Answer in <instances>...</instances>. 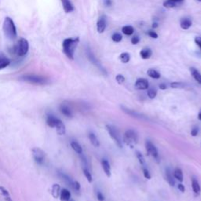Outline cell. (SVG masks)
<instances>
[{
	"instance_id": "obj_22",
	"label": "cell",
	"mask_w": 201,
	"mask_h": 201,
	"mask_svg": "<svg viewBox=\"0 0 201 201\" xmlns=\"http://www.w3.org/2000/svg\"><path fill=\"white\" fill-rule=\"evenodd\" d=\"M152 54H153V52L150 48H144L140 51L141 57L144 60L149 59Z\"/></svg>"
},
{
	"instance_id": "obj_17",
	"label": "cell",
	"mask_w": 201,
	"mask_h": 201,
	"mask_svg": "<svg viewBox=\"0 0 201 201\" xmlns=\"http://www.w3.org/2000/svg\"><path fill=\"white\" fill-rule=\"evenodd\" d=\"M58 175H59L60 177H61V178L65 181V183L67 184L68 186H70L71 188L73 189V186H74V181H73V180H72L68 175H66V174H65V173H63V172H59L58 173Z\"/></svg>"
},
{
	"instance_id": "obj_53",
	"label": "cell",
	"mask_w": 201,
	"mask_h": 201,
	"mask_svg": "<svg viewBox=\"0 0 201 201\" xmlns=\"http://www.w3.org/2000/svg\"><path fill=\"white\" fill-rule=\"evenodd\" d=\"M198 118H199L200 120H201V112L199 113V115H198Z\"/></svg>"
},
{
	"instance_id": "obj_48",
	"label": "cell",
	"mask_w": 201,
	"mask_h": 201,
	"mask_svg": "<svg viewBox=\"0 0 201 201\" xmlns=\"http://www.w3.org/2000/svg\"><path fill=\"white\" fill-rule=\"evenodd\" d=\"M178 189L181 191V192H185V190H186V189H185V186L182 185V184H178Z\"/></svg>"
},
{
	"instance_id": "obj_29",
	"label": "cell",
	"mask_w": 201,
	"mask_h": 201,
	"mask_svg": "<svg viewBox=\"0 0 201 201\" xmlns=\"http://www.w3.org/2000/svg\"><path fill=\"white\" fill-rule=\"evenodd\" d=\"M89 138H90V142H91V144L93 145L94 147H98L99 145H100L98 139L97 138L96 135H95L94 133L89 134Z\"/></svg>"
},
{
	"instance_id": "obj_12",
	"label": "cell",
	"mask_w": 201,
	"mask_h": 201,
	"mask_svg": "<svg viewBox=\"0 0 201 201\" xmlns=\"http://www.w3.org/2000/svg\"><path fill=\"white\" fill-rule=\"evenodd\" d=\"M55 128H56V131L58 135H65L66 133V127L65 125L64 124V123L58 119L57 123L55 125Z\"/></svg>"
},
{
	"instance_id": "obj_34",
	"label": "cell",
	"mask_w": 201,
	"mask_h": 201,
	"mask_svg": "<svg viewBox=\"0 0 201 201\" xmlns=\"http://www.w3.org/2000/svg\"><path fill=\"white\" fill-rule=\"evenodd\" d=\"M186 87V84L181 82H173L171 83V87L174 89H181Z\"/></svg>"
},
{
	"instance_id": "obj_27",
	"label": "cell",
	"mask_w": 201,
	"mask_h": 201,
	"mask_svg": "<svg viewBox=\"0 0 201 201\" xmlns=\"http://www.w3.org/2000/svg\"><path fill=\"white\" fill-rule=\"evenodd\" d=\"M71 146H72V149L76 152L78 154H83V148L80 145L76 142H72L71 143Z\"/></svg>"
},
{
	"instance_id": "obj_25",
	"label": "cell",
	"mask_w": 201,
	"mask_h": 201,
	"mask_svg": "<svg viewBox=\"0 0 201 201\" xmlns=\"http://www.w3.org/2000/svg\"><path fill=\"white\" fill-rule=\"evenodd\" d=\"M147 74L149 76V77L151 78H153V79H158L160 78V73L159 72H157L155 69H153V68H150L149 70L147 71Z\"/></svg>"
},
{
	"instance_id": "obj_28",
	"label": "cell",
	"mask_w": 201,
	"mask_h": 201,
	"mask_svg": "<svg viewBox=\"0 0 201 201\" xmlns=\"http://www.w3.org/2000/svg\"><path fill=\"white\" fill-rule=\"evenodd\" d=\"M174 177L179 181H183V173L180 168H176L174 171Z\"/></svg>"
},
{
	"instance_id": "obj_41",
	"label": "cell",
	"mask_w": 201,
	"mask_h": 201,
	"mask_svg": "<svg viewBox=\"0 0 201 201\" xmlns=\"http://www.w3.org/2000/svg\"><path fill=\"white\" fill-rule=\"evenodd\" d=\"M131 43L133 44V45H137V44L140 42V38L138 35H134L133 37L131 38Z\"/></svg>"
},
{
	"instance_id": "obj_30",
	"label": "cell",
	"mask_w": 201,
	"mask_h": 201,
	"mask_svg": "<svg viewBox=\"0 0 201 201\" xmlns=\"http://www.w3.org/2000/svg\"><path fill=\"white\" fill-rule=\"evenodd\" d=\"M122 32L124 35H131L134 33V30L133 27L131 26V25H126V26L122 28Z\"/></svg>"
},
{
	"instance_id": "obj_16",
	"label": "cell",
	"mask_w": 201,
	"mask_h": 201,
	"mask_svg": "<svg viewBox=\"0 0 201 201\" xmlns=\"http://www.w3.org/2000/svg\"><path fill=\"white\" fill-rule=\"evenodd\" d=\"M87 57H88V58L90 59V61H91L92 63L94 64V65H95L98 68H100V70H102L103 72H105V69H103V68L101 67V65L100 64V62H99V61L96 59V57H94V55H93V54H92V52L90 50H87Z\"/></svg>"
},
{
	"instance_id": "obj_46",
	"label": "cell",
	"mask_w": 201,
	"mask_h": 201,
	"mask_svg": "<svg viewBox=\"0 0 201 201\" xmlns=\"http://www.w3.org/2000/svg\"><path fill=\"white\" fill-rule=\"evenodd\" d=\"M194 41L197 46H199L200 49V50H201V37L200 36H197V37L195 38Z\"/></svg>"
},
{
	"instance_id": "obj_3",
	"label": "cell",
	"mask_w": 201,
	"mask_h": 201,
	"mask_svg": "<svg viewBox=\"0 0 201 201\" xmlns=\"http://www.w3.org/2000/svg\"><path fill=\"white\" fill-rule=\"evenodd\" d=\"M3 32L5 36L10 40H14L17 37V28L14 24L13 19L10 17H7L5 18L3 22Z\"/></svg>"
},
{
	"instance_id": "obj_33",
	"label": "cell",
	"mask_w": 201,
	"mask_h": 201,
	"mask_svg": "<svg viewBox=\"0 0 201 201\" xmlns=\"http://www.w3.org/2000/svg\"><path fill=\"white\" fill-rule=\"evenodd\" d=\"M163 5L167 9H171V8H175L176 7V2H173L171 0H165Z\"/></svg>"
},
{
	"instance_id": "obj_4",
	"label": "cell",
	"mask_w": 201,
	"mask_h": 201,
	"mask_svg": "<svg viewBox=\"0 0 201 201\" xmlns=\"http://www.w3.org/2000/svg\"><path fill=\"white\" fill-rule=\"evenodd\" d=\"M20 79L25 83L34 84V85H46L49 83V79L46 77L35 74L23 75Z\"/></svg>"
},
{
	"instance_id": "obj_7",
	"label": "cell",
	"mask_w": 201,
	"mask_h": 201,
	"mask_svg": "<svg viewBox=\"0 0 201 201\" xmlns=\"http://www.w3.org/2000/svg\"><path fill=\"white\" fill-rule=\"evenodd\" d=\"M106 130H107L108 133H109V134L110 135V137L115 141L116 145H117L120 148H122L123 142L121 141L120 135V133H119V131H117V129H116L115 127L111 126V125H106Z\"/></svg>"
},
{
	"instance_id": "obj_39",
	"label": "cell",
	"mask_w": 201,
	"mask_h": 201,
	"mask_svg": "<svg viewBox=\"0 0 201 201\" xmlns=\"http://www.w3.org/2000/svg\"><path fill=\"white\" fill-rule=\"evenodd\" d=\"M136 156H137V158H138V160H139V163H140L142 165H145V160L144 156L142 155V153L140 152H136Z\"/></svg>"
},
{
	"instance_id": "obj_14",
	"label": "cell",
	"mask_w": 201,
	"mask_h": 201,
	"mask_svg": "<svg viewBox=\"0 0 201 201\" xmlns=\"http://www.w3.org/2000/svg\"><path fill=\"white\" fill-rule=\"evenodd\" d=\"M62 6H63V9L65 12L67 13H69L74 10V7L71 2L70 0H61Z\"/></svg>"
},
{
	"instance_id": "obj_24",
	"label": "cell",
	"mask_w": 201,
	"mask_h": 201,
	"mask_svg": "<svg viewBox=\"0 0 201 201\" xmlns=\"http://www.w3.org/2000/svg\"><path fill=\"white\" fill-rule=\"evenodd\" d=\"M166 178L167 181L169 182V184H170L171 186H175V179H174V176H173L172 172H171V169L170 168L166 169Z\"/></svg>"
},
{
	"instance_id": "obj_49",
	"label": "cell",
	"mask_w": 201,
	"mask_h": 201,
	"mask_svg": "<svg viewBox=\"0 0 201 201\" xmlns=\"http://www.w3.org/2000/svg\"><path fill=\"white\" fill-rule=\"evenodd\" d=\"M104 4L107 7L112 6V0H104Z\"/></svg>"
},
{
	"instance_id": "obj_9",
	"label": "cell",
	"mask_w": 201,
	"mask_h": 201,
	"mask_svg": "<svg viewBox=\"0 0 201 201\" xmlns=\"http://www.w3.org/2000/svg\"><path fill=\"white\" fill-rule=\"evenodd\" d=\"M107 22H106V17L105 15L100 16L98 21L97 22V30L98 33H103L106 29Z\"/></svg>"
},
{
	"instance_id": "obj_47",
	"label": "cell",
	"mask_w": 201,
	"mask_h": 201,
	"mask_svg": "<svg viewBox=\"0 0 201 201\" xmlns=\"http://www.w3.org/2000/svg\"><path fill=\"white\" fill-rule=\"evenodd\" d=\"M97 197H98V200L99 201L105 200V197H104V195H103L100 192H98L97 193Z\"/></svg>"
},
{
	"instance_id": "obj_20",
	"label": "cell",
	"mask_w": 201,
	"mask_h": 201,
	"mask_svg": "<svg viewBox=\"0 0 201 201\" xmlns=\"http://www.w3.org/2000/svg\"><path fill=\"white\" fill-rule=\"evenodd\" d=\"M101 165H102V168L105 171V175L108 178H110L111 176V167H110V164H109L107 160H102L101 161Z\"/></svg>"
},
{
	"instance_id": "obj_32",
	"label": "cell",
	"mask_w": 201,
	"mask_h": 201,
	"mask_svg": "<svg viewBox=\"0 0 201 201\" xmlns=\"http://www.w3.org/2000/svg\"><path fill=\"white\" fill-rule=\"evenodd\" d=\"M120 61H122L123 64H127L130 61V60H131V55L127 52L122 53V54L120 55Z\"/></svg>"
},
{
	"instance_id": "obj_13",
	"label": "cell",
	"mask_w": 201,
	"mask_h": 201,
	"mask_svg": "<svg viewBox=\"0 0 201 201\" xmlns=\"http://www.w3.org/2000/svg\"><path fill=\"white\" fill-rule=\"evenodd\" d=\"M10 60L3 53H0V70L7 68V66L10 65Z\"/></svg>"
},
{
	"instance_id": "obj_31",
	"label": "cell",
	"mask_w": 201,
	"mask_h": 201,
	"mask_svg": "<svg viewBox=\"0 0 201 201\" xmlns=\"http://www.w3.org/2000/svg\"><path fill=\"white\" fill-rule=\"evenodd\" d=\"M0 192L2 193V195L4 197L5 200L7 201H13L12 199H11L10 196V193L8 192L7 189H5L4 187H2V186H0Z\"/></svg>"
},
{
	"instance_id": "obj_52",
	"label": "cell",
	"mask_w": 201,
	"mask_h": 201,
	"mask_svg": "<svg viewBox=\"0 0 201 201\" xmlns=\"http://www.w3.org/2000/svg\"><path fill=\"white\" fill-rule=\"evenodd\" d=\"M171 1H173V2H176V3H177V2H183L184 0H171Z\"/></svg>"
},
{
	"instance_id": "obj_51",
	"label": "cell",
	"mask_w": 201,
	"mask_h": 201,
	"mask_svg": "<svg viewBox=\"0 0 201 201\" xmlns=\"http://www.w3.org/2000/svg\"><path fill=\"white\" fill-rule=\"evenodd\" d=\"M152 27H153V29H156V28H158V23H156V22H154V23H153V25H152Z\"/></svg>"
},
{
	"instance_id": "obj_45",
	"label": "cell",
	"mask_w": 201,
	"mask_h": 201,
	"mask_svg": "<svg viewBox=\"0 0 201 201\" xmlns=\"http://www.w3.org/2000/svg\"><path fill=\"white\" fill-rule=\"evenodd\" d=\"M198 132H199V128L197 127H193L192 131H191V135L193 136V137H196L198 134Z\"/></svg>"
},
{
	"instance_id": "obj_44",
	"label": "cell",
	"mask_w": 201,
	"mask_h": 201,
	"mask_svg": "<svg viewBox=\"0 0 201 201\" xmlns=\"http://www.w3.org/2000/svg\"><path fill=\"white\" fill-rule=\"evenodd\" d=\"M80 184H79V181H74V186H73V189H74L75 191H79L80 190Z\"/></svg>"
},
{
	"instance_id": "obj_18",
	"label": "cell",
	"mask_w": 201,
	"mask_h": 201,
	"mask_svg": "<svg viewBox=\"0 0 201 201\" xmlns=\"http://www.w3.org/2000/svg\"><path fill=\"white\" fill-rule=\"evenodd\" d=\"M60 193H61V186L58 184L53 185L51 187V194L53 197L55 199H57L60 197Z\"/></svg>"
},
{
	"instance_id": "obj_50",
	"label": "cell",
	"mask_w": 201,
	"mask_h": 201,
	"mask_svg": "<svg viewBox=\"0 0 201 201\" xmlns=\"http://www.w3.org/2000/svg\"><path fill=\"white\" fill-rule=\"evenodd\" d=\"M160 90H166L167 89V85L165 84V83H161V84H160Z\"/></svg>"
},
{
	"instance_id": "obj_40",
	"label": "cell",
	"mask_w": 201,
	"mask_h": 201,
	"mask_svg": "<svg viewBox=\"0 0 201 201\" xmlns=\"http://www.w3.org/2000/svg\"><path fill=\"white\" fill-rule=\"evenodd\" d=\"M116 82L119 83V84H123V83H124L125 81V77L121 74H119L116 76Z\"/></svg>"
},
{
	"instance_id": "obj_36",
	"label": "cell",
	"mask_w": 201,
	"mask_h": 201,
	"mask_svg": "<svg viewBox=\"0 0 201 201\" xmlns=\"http://www.w3.org/2000/svg\"><path fill=\"white\" fill-rule=\"evenodd\" d=\"M83 174L85 175V177L87 178V179L89 182H92L93 181V177H92L91 173L90 172V171L88 170V168H86V167H83Z\"/></svg>"
},
{
	"instance_id": "obj_23",
	"label": "cell",
	"mask_w": 201,
	"mask_h": 201,
	"mask_svg": "<svg viewBox=\"0 0 201 201\" xmlns=\"http://www.w3.org/2000/svg\"><path fill=\"white\" fill-rule=\"evenodd\" d=\"M57 120H58V118L55 117L53 115H49L47 116V119H46V123L50 127H55V125L57 123Z\"/></svg>"
},
{
	"instance_id": "obj_6",
	"label": "cell",
	"mask_w": 201,
	"mask_h": 201,
	"mask_svg": "<svg viewBox=\"0 0 201 201\" xmlns=\"http://www.w3.org/2000/svg\"><path fill=\"white\" fill-rule=\"evenodd\" d=\"M138 136L134 130H127L123 135V142L127 145H131L134 143H137Z\"/></svg>"
},
{
	"instance_id": "obj_54",
	"label": "cell",
	"mask_w": 201,
	"mask_h": 201,
	"mask_svg": "<svg viewBox=\"0 0 201 201\" xmlns=\"http://www.w3.org/2000/svg\"><path fill=\"white\" fill-rule=\"evenodd\" d=\"M69 201H75V200H72V199H70V200H69Z\"/></svg>"
},
{
	"instance_id": "obj_26",
	"label": "cell",
	"mask_w": 201,
	"mask_h": 201,
	"mask_svg": "<svg viewBox=\"0 0 201 201\" xmlns=\"http://www.w3.org/2000/svg\"><path fill=\"white\" fill-rule=\"evenodd\" d=\"M192 190H193V192H194L196 194H200V193L201 189L200 186V184L199 182L197 181V180L195 179V178H192Z\"/></svg>"
},
{
	"instance_id": "obj_38",
	"label": "cell",
	"mask_w": 201,
	"mask_h": 201,
	"mask_svg": "<svg viewBox=\"0 0 201 201\" xmlns=\"http://www.w3.org/2000/svg\"><path fill=\"white\" fill-rule=\"evenodd\" d=\"M122 109H123V111H124L125 112H127V114H129V115H131V116H134V117H139V118H142V116H141L140 114H138V112H134L131 111V110H130V109H124V108H122Z\"/></svg>"
},
{
	"instance_id": "obj_42",
	"label": "cell",
	"mask_w": 201,
	"mask_h": 201,
	"mask_svg": "<svg viewBox=\"0 0 201 201\" xmlns=\"http://www.w3.org/2000/svg\"><path fill=\"white\" fill-rule=\"evenodd\" d=\"M147 34H148V35H149V37L153 38V39H157V38H158L157 33L156 32H154V31H153V30H149Z\"/></svg>"
},
{
	"instance_id": "obj_21",
	"label": "cell",
	"mask_w": 201,
	"mask_h": 201,
	"mask_svg": "<svg viewBox=\"0 0 201 201\" xmlns=\"http://www.w3.org/2000/svg\"><path fill=\"white\" fill-rule=\"evenodd\" d=\"M60 198L61 201H69L71 199V192L67 189H63L60 193Z\"/></svg>"
},
{
	"instance_id": "obj_10",
	"label": "cell",
	"mask_w": 201,
	"mask_h": 201,
	"mask_svg": "<svg viewBox=\"0 0 201 201\" xmlns=\"http://www.w3.org/2000/svg\"><path fill=\"white\" fill-rule=\"evenodd\" d=\"M149 87V81L145 79H138V80L136 81L135 83V87L138 89V90H147Z\"/></svg>"
},
{
	"instance_id": "obj_43",
	"label": "cell",
	"mask_w": 201,
	"mask_h": 201,
	"mask_svg": "<svg viewBox=\"0 0 201 201\" xmlns=\"http://www.w3.org/2000/svg\"><path fill=\"white\" fill-rule=\"evenodd\" d=\"M143 174H144V176L145 178H147V179H151L150 173H149V171H148V169H146L145 167L143 168Z\"/></svg>"
},
{
	"instance_id": "obj_15",
	"label": "cell",
	"mask_w": 201,
	"mask_h": 201,
	"mask_svg": "<svg viewBox=\"0 0 201 201\" xmlns=\"http://www.w3.org/2000/svg\"><path fill=\"white\" fill-rule=\"evenodd\" d=\"M192 25V22L191 19L187 18H182L180 21V26L183 30H188Z\"/></svg>"
},
{
	"instance_id": "obj_55",
	"label": "cell",
	"mask_w": 201,
	"mask_h": 201,
	"mask_svg": "<svg viewBox=\"0 0 201 201\" xmlns=\"http://www.w3.org/2000/svg\"><path fill=\"white\" fill-rule=\"evenodd\" d=\"M198 1H199V2H201V0H198Z\"/></svg>"
},
{
	"instance_id": "obj_19",
	"label": "cell",
	"mask_w": 201,
	"mask_h": 201,
	"mask_svg": "<svg viewBox=\"0 0 201 201\" xmlns=\"http://www.w3.org/2000/svg\"><path fill=\"white\" fill-rule=\"evenodd\" d=\"M189 69H190L191 75H192V77L194 78L195 80L197 81V83L201 85V73L200 72L197 70V68H193V67L190 68Z\"/></svg>"
},
{
	"instance_id": "obj_2",
	"label": "cell",
	"mask_w": 201,
	"mask_h": 201,
	"mask_svg": "<svg viewBox=\"0 0 201 201\" xmlns=\"http://www.w3.org/2000/svg\"><path fill=\"white\" fill-rule=\"evenodd\" d=\"M79 38H67L62 43V50L68 59H74L75 50L79 43Z\"/></svg>"
},
{
	"instance_id": "obj_8",
	"label": "cell",
	"mask_w": 201,
	"mask_h": 201,
	"mask_svg": "<svg viewBox=\"0 0 201 201\" xmlns=\"http://www.w3.org/2000/svg\"><path fill=\"white\" fill-rule=\"evenodd\" d=\"M145 148H146L147 153H149V155H151L153 157L158 160L159 158V154H158V151L155 145L150 142V141H146L145 142Z\"/></svg>"
},
{
	"instance_id": "obj_37",
	"label": "cell",
	"mask_w": 201,
	"mask_h": 201,
	"mask_svg": "<svg viewBox=\"0 0 201 201\" xmlns=\"http://www.w3.org/2000/svg\"><path fill=\"white\" fill-rule=\"evenodd\" d=\"M157 95V91L154 88H150L148 90V96L150 99H154Z\"/></svg>"
},
{
	"instance_id": "obj_35",
	"label": "cell",
	"mask_w": 201,
	"mask_h": 201,
	"mask_svg": "<svg viewBox=\"0 0 201 201\" xmlns=\"http://www.w3.org/2000/svg\"><path fill=\"white\" fill-rule=\"evenodd\" d=\"M112 40L113 42H115V43H120V42L122 41L123 36L120 33L115 32L113 35H112Z\"/></svg>"
},
{
	"instance_id": "obj_1",
	"label": "cell",
	"mask_w": 201,
	"mask_h": 201,
	"mask_svg": "<svg viewBox=\"0 0 201 201\" xmlns=\"http://www.w3.org/2000/svg\"><path fill=\"white\" fill-rule=\"evenodd\" d=\"M29 50V43L28 40L21 38L18 41L16 42L15 44L10 49V53L11 54L14 55L18 57H23L26 56Z\"/></svg>"
},
{
	"instance_id": "obj_5",
	"label": "cell",
	"mask_w": 201,
	"mask_h": 201,
	"mask_svg": "<svg viewBox=\"0 0 201 201\" xmlns=\"http://www.w3.org/2000/svg\"><path fill=\"white\" fill-rule=\"evenodd\" d=\"M32 155L35 161L40 165H43L46 160V153L40 148L35 147L32 149Z\"/></svg>"
},
{
	"instance_id": "obj_11",
	"label": "cell",
	"mask_w": 201,
	"mask_h": 201,
	"mask_svg": "<svg viewBox=\"0 0 201 201\" xmlns=\"http://www.w3.org/2000/svg\"><path fill=\"white\" fill-rule=\"evenodd\" d=\"M60 111L64 116H65L66 117H68V118H71L72 117V111L71 109V108L68 106V105H66L65 103H62L60 106Z\"/></svg>"
}]
</instances>
